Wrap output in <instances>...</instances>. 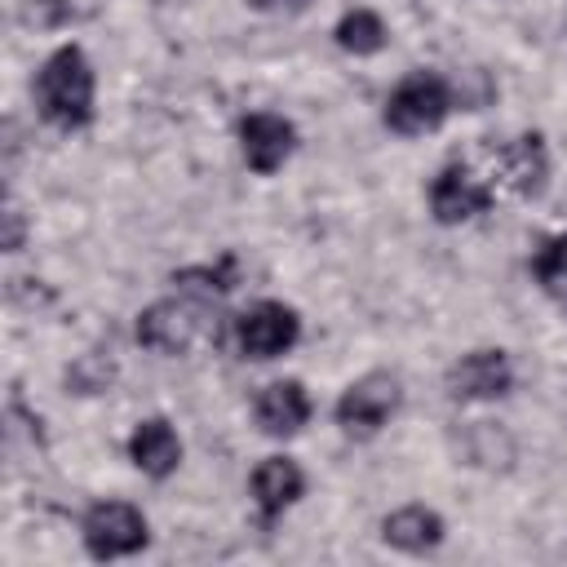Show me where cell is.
I'll use <instances>...</instances> for the list:
<instances>
[{
    "label": "cell",
    "mask_w": 567,
    "mask_h": 567,
    "mask_svg": "<svg viewBox=\"0 0 567 567\" xmlns=\"http://www.w3.org/2000/svg\"><path fill=\"white\" fill-rule=\"evenodd\" d=\"M40 115L58 128H84L93 120V66L80 44H62L35 75Z\"/></svg>",
    "instance_id": "1"
},
{
    "label": "cell",
    "mask_w": 567,
    "mask_h": 567,
    "mask_svg": "<svg viewBox=\"0 0 567 567\" xmlns=\"http://www.w3.org/2000/svg\"><path fill=\"white\" fill-rule=\"evenodd\" d=\"M452 111V84L439 71H412L385 97V124L394 133H430Z\"/></svg>",
    "instance_id": "2"
},
{
    "label": "cell",
    "mask_w": 567,
    "mask_h": 567,
    "mask_svg": "<svg viewBox=\"0 0 567 567\" xmlns=\"http://www.w3.org/2000/svg\"><path fill=\"white\" fill-rule=\"evenodd\" d=\"M399 377L390 372H368L359 377L341 399H337V425L350 434V439H372L394 412H399Z\"/></svg>",
    "instance_id": "3"
},
{
    "label": "cell",
    "mask_w": 567,
    "mask_h": 567,
    "mask_svg": "<svg viewBox=\"0 0 567 567\" xmlns=\"http://www.w3.org/2000/svg\"><path fill=\"white\" fill-rule=\"evenodd\" d=\"M84 549L93 558H120V554H137L146 545V518L137 505L128 501H97L84 514Z\"/></svg>",
    "instance_id": "4"
},
{
    "label": "cell",
    "mask_w": 567,
    "mask_h": 567,
    "mask_svg": "<svg viewBox=\"0 0 567 567\" xmlns=\"http://www.w3.org/2000/svg\"><path fill=\"white\" fill-rule=\"evenodd\" d=\"M297 337H301V319L284 301H257L252 310H244L235 319V346L248 359H275L284 350H292Z\"/></svg>",
    "instance_id": "5"
},
{
    "label": "cell",
    "mask_w": 567,
    "mask_h": 567,
    "mask_svg": "<svg viewBox=\"0 0 567 567\" xmlns=\"http://www.w3.org/2000/svg\"><path fill=\"white\" fill-rule=\"evenodd\" d=\"M204 332V315L190 301H155L137 315V341L155 354H186Z\"/></svg>",
    "instance_id": "6"
},
{
    "label": "cell",
    "mask_w": 567,
    "mask_h": 567,
    "mask_svg": "<svg viewBox=\"0 0 567 567\" xmlns=\"http://www.w3.org/2000/svg\"><path fill=\"white\" fill-rule=\"evenodd\" d=\"M514 385V368L505 350H470L447 368V394L452 399H501Z\"/></svg>",
    "instance_id": "7"
},
{
    "label": "cell",
    "mask_w": 567,
    "mask_h": 567,
    "mask_svg": "<svg viewBox=\"0 0 567 567\" xmlns=\"http://www.w3.org/2000/svg\"><path fill=\"white\" fill-rule=\"evenodd\" d=\"M292 146H297L292 120H284L275 111H252L239 120V151L252 173H275L292 155Z\"/></svg>",
    "instance_id": "8"
},
{
    "label": "cell",
    "mask_w": 567,
    "mask_h": 567,
    "mask_svg": "<svg viewBox=\"0 0 567 567\" xmlns=\"http://www.w3.org/2000/svg\"><path fill=\"white\" fill-rule=\"evenodd\" d=\"M430 208L443 226H456V221H470L478 213L492 208V190L461 164H447L434 182H430Z\"/></svg>",
    "instance_id": "9"
},
{
    "label": "cell",
    "mask_w": 567,
    "mask_h": 567,
    "mask_svg": "<svg viewBox=\"0 0 567 567\" xmlns=\"http://www.w3.org/2000/svg\"><path fill=\"white\" fill-rule=\"evenodd\" d=\"M492 164L501 173V182L514 190V195H540L545 190V177H549V151H545V137L540 133H523L505 146L492 151Z\"/></svg>",
    "instance_id": "10"
},
{
    "label": "cell",
    "mask_w": 567,
    "mask_h": 567,
    "mask_svg": "<svg viewBox=\"0 0 567 567\" xmlns=\"http://www.w3.org/2000/svg\"><path fill=\"white\" fill-rule=\"evenodd\" d=\"M248 487H252V501H257L261 518L270 523V518H279L288 505H297V496L306 492V474H301L297 461H288V456H266V461L252 470Z\"/></svg>",
    "instance_id": "11"
},
{
    "label": "cell",
    "mask_w": 567,
    "mask_h": 567,
    "mask_svg": "<svg viewBox=\"0 0 567 567\" xmlns=\"http://www.w3.org/2000/svg\"><path fill=\"white\" fill-rule=\"evenodd\" d=\"M252 412H257V425H261L266 434L288 439V434H297V430L306 425V416H310V394L301 390V381H270V385L257 394Z\"/></svg>",
    "instance_id": "12"
},
{
    "label": "cell",
    "mask_w": 567,
    "mask_h": 567,
    "mask_svg": "<svg viewBox=\"0 0 567 567\" xmlns=\"http://www.w3.org/2000/svg\"><path fill=\"white\" fill-rule=\"evenodd\" d=\"M128 456H133V465H137L142 474L168 478V474L177 470V461H182V439H177V430H173L164 416H146V421L133 430V439H128Z\"/></svg>",
    "instance_id": "13"
},
{
    "label": "cell",
    "mask_w": 567,
    "mask_h": 567,
    "mask_svg": "<svg viewBox=\"0 0 567 567\" xmlns=\"http://www.w3.org/2000/svg\"><path fill=\"white\" fill-rule=\"evenodd\" d=\"M381 536H385V545H394L403 554H425L443 540V518L425 505H403L381 518Z\"/></svg>",
    "instance_id": "14"
},
{
    "label": "cell",
    "mask_w": 567,
    "mask_h": 567,
    "mask_svg": "<svg viewBox=\"0 0 567 567\" xmlns=\"http://www.w3.org/2000/svg\"><path fill=\"white\" fill-rule=\"evenodd\" d=\"M385 22L372 13V9H350L341 22H337V44L346 53H377L385 44Z\"/></svg>",
    "instance_id": "15"
},
{
    "label": "cell",
    "mask_w": 567,
    "mask_h": 567,
    "mask_svg": "<svg viewBox=\"0 0 567 567\" xmlns=\"http://www.w3.org/2000/svg\"><path fill=\"white\" fill-rule=\"evenodd\" d=\"M173 284H182V288H190V292H199V297H221V292L235 288V257L226 252L217 266H190V270H177Z\"/></svg>",
    "instance_id": "16"
},
{
    "label": "cell",
    "mask_w": 567,
    "mask_h": 567,
    "mask_svg": "<svg viewBox=\"0 0 567 567\" xmlns=\"http://www.w3.org/2000/svg\"><path fill=\"white\" fill-rule=\"evenodd\" d=\"M532 275L540 279V288L549 292H567V230L545 239L536 252H532Z\"/></svg>",
    "instance_id": "17"
},
{
    "label": "cell",
    "mask_w": 567,
    "mask_h": 567,
    "mask_svg": "<svg viewBox=\"0 0 567 567\" xmlns=\"http://www.w3.org/2000/svg\"><path fill=\"white\" fill-rule=\"evenodd\" d=\"M66 13H71V0H27V9H22V18L31 27H58Z\"/></svg>",
    "instance_id": "18"
},
{
    "label": "cell",
    "mask_w": 567,
    "mask_h": 567,
    "mask_svg": "<svg viewBox=\"0 0 567 567\" xmlns=\"http://www.w3.org/2000/svg\"><path fill=\"white\" fill-rule=\"evenodd\" d=\"M4 248H9V252L22 248V213H18L13 204L4 208Z\"/></svg>",
    "instance_id": "19"
},
{
    "label": "cell",
    "mask_w": 567,
    "mask_h": 567,
    "mask_svg": "<svg viewBox=\"0 0 567 567\" xmlns=\"http://www.w3.org/2000/svg\"><path fill=\"white\" fill-rule=\"evenodd\" d=\"M248 4L261 9V13H279V9H284V13H297V9H306L310 0H248Z\"/></svg>",
    "instance_id": "20"
}]
</instances>
